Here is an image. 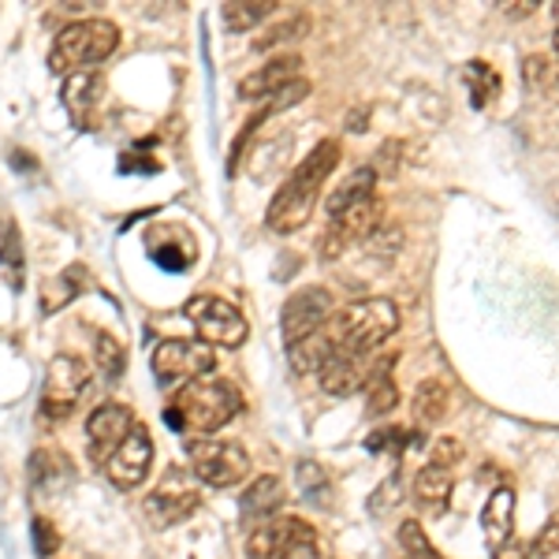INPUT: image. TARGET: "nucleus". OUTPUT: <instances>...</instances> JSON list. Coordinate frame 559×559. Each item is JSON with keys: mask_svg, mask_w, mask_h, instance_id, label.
Listing matches in <instances>:
<instances>
[{"mask_svg": "<svg viewBox=\"0 0 559 559\" xmlns=\"http://www.w3.org/2000/svg\"><path fill=\"white\" fill-rule=\"evenodd\" d=\"M552 49L559 52V26H556V34H552Z\"/></svg>", "mask_w": 559, "mask_h": 559, "instance_id": "obj_37", "label": "nucleus"}, {"mask_svg": "<svg viewBox=\"0 0 559 559\" xmlns=\"http://www.w3.org/2000/svg\"><path fill=\"white\" fill-rule=\"evenodd\" d=\"M530 556H534V548H530V540H522V537H511L508 545L492 548V559H530Z\"/></svg>", "mask_w": 559, "mask_h": 559, "instance_id": "obj_34", "label": "nucleus"}, {"mask_svg": "<svg viewBox=\"0 0 559 559\" xmlns=\"http://www.w3.org/2000/svg\"><path fill=\"white\" fill-rule=\"evenodd\" d=\"M530 548H534V552H537L540 559H552V556H559V511H556L552 519L545 522V530H540L537 540H534V545H530Z\"/></svg>", "mask_w": 559, "mask_h": 559, "instance_id": "obj_31", "label": "nucleus"}, {"mask_svg": "<svg viewBox=\"0 0 559 559\" xmlns=\"http://www.w3.org/2000/svg\"><path fill=\"white\" fill-rule=\"evenodd\" d=\"M321 332L329 336L332 355H377L400 332V306L392 299H381V295L377 299H358L332 313Z\"/></svg>", "mask_w": 559, "mask_h": 559, "instance_id": "obj_2", "label": "nucleus"}, {"mask_svg": "<svg viewBox=\"0 0 559 559\" xmlns=\"http://www.w3.org/2000/svg\"><path fill=\"white\" fill-rule=\"evenodd\" d=\"M198 508H202V485H198V477L191 471H183V466H168L165 477L153 485L146 503H142L150 526H157V530L179 526V522L191 519Z\"/></svg>", "mask_w": 559, "mask_h": 559, "instance_id": "obj_6", "label": "nucleus"}, {"mask_svg": "<svg viewBox=\"0 0 559 559\" xmlns=\"http://www.w3.org/2000/svg\"><path fill=\"white\" fill-rule=\"evenodd\" d=\"M90 384V366L75 355H57L49 362V373H45V388H41V414L52 421L68 418L75 411V403L83 400Z\"/></svg>", "mask_w": 559, "mask_h": 559, "instance_id": "obj_10", "label": "nucleus"}, {"mask_svg": "<svg viewBox=\"0 0 559 559\" xmlns=\"http://www.w3.org/2000/svg\"><path fill=\"white\" fill-rule=\"evenodd\" d=\"M400 545H403V552H407L403 559H444V556L437 552V548H432V540L426 537V530H421L414 519H407L400 526Z\"/></svg>", "mask_w": 559, "mask_h": 559, "instance_id": "obj_27", "label": "nucleus"}, {"mask_svg": "<svg viewBox=\"0 0 559 559\" xmlns=\"http://www.w3.org/2000/svg\"><path fill=\"white\" fill-rule=\"evenodd\" d=\"M284 500H287L284 481H280L276 474H261L247 485V489H242L239 508L247 519H265L269 522V519H276L280 508H284Z\"/></svg>", "mask_w": 559, "mask_h": 559, "instance_id": "obj_19", "label": "nucleus"}, {"mask_svg": "<svg viewBox=\"0 0 559 559\" xmlns=\"http://www.w3.org/2000/svg\"><path fill=\"white\" fill-rule=\"evenodd\" d=\"M400 500H403V477L392 474L388 481L377 485L373 496H369V511H373V515H384V511L400 508Z\"/></svg>", "mask_w": 559, "mask_h": 559, "instance_id": "obj_28", "label": "nucleus"}, {"mask_svg": "<svg viewBox=\"0 0 559 559\" xmlns=\"http://www.w3.org/2000/svg\"><path fill=\"white\" fill-rule=\"evenodd\" d=\"M242 411V392L231 381H221V377H205V381H191L168 400L165 407V421L176 432H210L224 429L231 418Z\"/></svg>", "mask_w": 559, "mask_h": 559, "instance_id": "obj_3", "label": "nucleus"}, {"mask_svg": "<svg viewBox=\"0 0 559 559\" xmlns=\"http://www.w3.org/2000/svg\"><path fill=\"white\" fill-rule=\"evenodd\" d=\"M306 34H310V15H306V12H292L287 20H280V23H273V26H265V34H258L254 49H258V52H265V49H276V45H284V41L306 38Z\"/></svg>", "mask_w": 559, "mask_h": 559, "instance_id": "obj_24", "label": "nucleus"}, {"mask_svg": "<svg viewBox=\"0 0 559 559\" xmlns=\"http://www.w3.org/2000/svg\"><path fill=\"white\" fill-rule=\"evenodd\" d=\"M545 64H548L545 57H526V86L534 83V75L545 79Z\"/></svg>", "mask_w": 559, "mask_h": 559, "instance_id": "obj_35", "label": "nucleus"}, {"mask_svg": "<svg viewBox=\"0 0 559 559\" xmlns=\"http://www.w3.org/2000/svg\"><path fill=\"white\" fill-rule=\"evenodd\" d=\"M94 362L108 381H116V377H123V369H128V350H123V344L116 336L97 332L94 336Z\"/></svg>", "mask_w": 559, "mask_h": 559, "instance_id": "obj_25", "label": "nucleus"}, {"mask_svg": "<svg viewBox=\"0 0 559 559\" xmlns=\"http://www.w3.org/2000/svg\"><path fill=\"white\" fill-rule=\"evenodd\" d=\"M183 318L194 324L198 340L210 344L213 350L216 347L236 350L247 344V336H250L247 318H242L228 299H221V295H194V299L183 306Z\"/></svg>", "mask_w": 559, "mask_h": 559, "instance_id": "obj_7", "label": "nucleus"}, {"mask_svg": "<svg viewBox=\"0 0 559 559\" xmlns=\"http://www.w3.org/2000/svg\"><path fill=\"white\" fill-rule=\"evenodd\" d=\"M216 369V350L202 340H160L153 350V377L165 388L205 381Z\"/></svg>", "mask_w": 559, "mask_h": 559, "instance_id": "obj_8", "label": "nucleus"}, {"mask_svg": "<svg viewBox=\"0 0 559 559\" xmlns=\"http://www.w3.org/2000/svg\"><path fill=\"white\" fill-rule=\"evenodd\" d=\"M384 224V202L381 198H369V202L355 205V210L329 216V228L321 231V258L324 261H336L344 258L350 247L366 242L373 236L377 228Z\"/></svg>", "mask_w": 559, "mask_h": 559, "instance_id": "obj_9", "label": "nucleus"}, {"mask_svg": "<svg viewBox=\"0 0 559 559\" xmlns=\"http://www.w3.org/2000/svg\"><path fill=\"white\" fill-rule=\"evenodd\" d=\"M134 429V414L123 403H102L86 421V444H90V459L97 466L108 463V455L128 440V432Z\"/></svg>", "mask_w": 559, "mask_h": 559, "instance_id": "obj_13", "label": "nucleus"}, {"mask_svg": "<svg viewBox=\"0 0 559 559\" xmlns=\"http://www.w3.org/2000/svg\"><path fill=\"white\" fill-rule=\"evenodd\" d=\"M503 12L515 15V20H522V15L537 12V4H534V0H515V4H503Z\"/></svg>", "mask_w": 559, "mask_h": 559, "instance_id": "obj_36", "label": "nucleus"}, {"mask_svg": "<svg viewBox=\"0 0 559 559\" xmlns=\"http://www.w3.org/2000/svg\"><path fill=\"white\" fill-rule=\"evenodd\" d=\"M280 559H321V552H318V534H302L299 540H292V545H287V552L280 556Z\"/></svg>", "mask_w": 559, "mask_h": 559, "instance_id": "obj_33", "label": "nucleus"}, {"mask_svg": "<svg viewBox=\"0 0 559 559\" xmlns=\"http://www.w3.org/2000/svg\"><path fill=\"white\" fill-rule=\"evenodd\" d=\"M310 522H302V519H269V522H261V526L250 534L247 540V556L250 559H280L287 552V545L292 540H299L302 534H310Z\"/></svg>", "mask_w": 559, "mask_h": 559, "instance_id": "obj_16", "label": "nucleus"}, {"mask_svg": "<svg viewBox=\"0 0 559 559\" xmlns=\"http://www.w3.org/2000/svg\"><path fill=\"white\" fill-rule=\"evenodd\" d=\"M452 492H455V481H452V471L444 466H421L414 474V500L426 515H444L448 503H452Z\"/></svg>", "mask_w": 559, "mask_h": 559, "instance_id": "obj_18", "label": "nucleus"}, {"mask_svg": "<svg viewBox=\"0 0 559 559\" xmlns=\"http://www.w3.org/2000/svg\"><path fill=\"white\" fill-rule=\"evenodd\" d=\"M0 261H8V269H12V284L20 287L23 247H20V231H15V224H8V228H4V242H0Z\"/></svg>", "mask_w": 559, "mask_h": 559, "instance_id": "obj_30", "label": "nucleus"}, {"mask_svg": "<svg viewBox=\"0 0 559 559\" xmlns=\"http://www.w3.org/2000/svg\"><path fill=\"white\" fill-rule=\"evenodd\" d=\"M395 407H400V388H395L392 377H381L366 388V414L369 418H388Z\"/></svg>", "mask_w": 559, "mask_h": 559, "instance_id": "obj_26", "label": "nucleus"}, {"mask_svg": "<svg viewBox=\"0 0 559 559\" xmlns=\"http://www.w3.org/2000/svg\"><path fill=\"white\" fill-rule=\"evenodd\" d=\"M299 79H302V57L287 52V57L269 60V64H261L254 75L242 79V83H239V97H242V102H265V97L280 94L284 86L299 83Z\"/></svg>", "mask_w": 559, "mask_h": 559, "instance_id": "obj_15", "label": "nucleus"}, {"mask_svg": "<svg viewBox=\"0 0 559 559\" xmlns=\"http://www.w3.org/2000/svg\"><path fill=\"white\" fill-rule=\"evenodd\" d=\"M273 12H276L273 0H242V4L236 0V4H224L221 15H224V26H228V31L247 34L265 20H273Z\"/></svg>", "mask_w": 559, "mask_h": 559, "instance_id": "obj_23", "label": "nucleus"}, {"mask_svg": "<svg viewBox=\"0 0 559 559\" xmlns=\"http://www.w3.org/2000/svg\"><path fill=\"white\" fill-rule=\"evenodd\" d=\"M150 466H153V437H150V429L142 426V421H134L128 440H123V444L108 455L105 474H108V481H112V489L131 492L150 477Z\"/></svg>", "mask_w": 559, "mask_h": 559, "instance_id": "obj_12", "label": "nucleus"}, {"mask_svg": "<svg viewBox=\"0 0 559 559\" xmlns=\"http://www.w3.org/2000/svg\"><path fill=\"white\" fill-rule=\"evenodd\" d=\"M34 540H38V556H52L60 548V534L52 530V522L49 519H34Z\"/></svg>", "mask_w": 559, "mask_h": 559, "instance_id": "obj_32", "label": "nucleus"}, {"mask_svg": "<svg viewBox=\"0 0 559 559\" xmlns=\"http://www.w3.org/2000/svg\"><path fill=\"white\" fill-rule=\"evenodd\" d=\"M336 313L332 306V292L329 287H299L295 295H287L284 310H280V332H284V344H299V340L313 336V332L324 329V321Z\"/></svg>", "mask_w": 559, "mask_h": 559, "instance_id": "obj_11", "label": "nucleus"}, {"mask_svg": "<svg viewBox=\"0 0 559 559\" xmlns=\"http://www.w3.org/2000/svg\"><path fill=\"white\" fill-rule=\"evenodd\" d=\"M448 407H452V388L444 381H437V377L421 381L411 400V411H414V421H418V426H437V421H444Z\"/></svg>", "mask_w": 559, "mask_h": 559, "instance_id": "obj_21", "label": "nucleus"}, {"mask_svg": "<svg viewBox=\"0 0 559 559\" xmlns=\"http://www.w3.org/2000/svg\"><path fill=\"white\" fill-rule=\"evenodd\" d=\"M463 459H466L463 440H455V437L432 440V452H429V463H432V466H444V471H452V466H459Z\"/></svg>", "mask_w": 559, "mask_h": 559, "instance_id": "obj_29", "label": "nucleus"}, {"mask_svg": "<svg viewBox=\"0 0 559 559\" xmlns=\"http://www.w3.org/2000/svg\"><path fill=\"white\" fill-rule=\"evenodd\" d=\"M481 534L489 540V552L515 537V489H511V485L492 489L489 503H485V511H481Z\"/></svg>", "mask_w": 559, "mask_h": 559, "instance_id": "obj_17", "label": "nucleus"}, {"mask_svg": "<svg viewBox=\"0 0 559 559\" xmlns=\"http://www.w3.org/2000/svg\"><path fill=\"white\" fill-rule=\"evenodd\" d=\"M287 358H292V369L295 373H321V366L332 358V344L324 332H313V336L299 340V344L287 347Z\"/></svg>", "mask_w": 559, "mask_h": 559, "instance_id": "obj_22", "label": "nucleus"}, {"mask_svg": "<svg viewBox=\"0 0 559 559\" xmlns=\"http://www.w3.org/2000/svg\"><path fill=\"white\" fill-rule=\"evenodd\" d=\"M187 459L198 485H210V489H236L250 477V452L236 440L198 437L187 444Z\"/></svg>", "mask_w": 559, "mask_h": 559, "instance_id": "obj_5", "label": "nucleus"}, {"mask_svg": "<svg viewBox=\"0 0 559 559\" xmlns=\"http://www.w3.org/2000/svg\"><path fill=\"white\" fill-rule=\"evenodd\" d=\"M105 75L102 71H75V75H68L64 83V108L68 116L75 120V128H97V120H102V108H105Z\"/></svg>", "mask_w": 559, "mask_h": 559, "instance_id": "obj_14", "label": "nucleus"}, {"mask_svg": "<svg viewBox=\"0 0 559 559\" xmlns=\"http://www.w3.org/2000/svg\"><path fill=\"white\" fill-rule=\"evenodd\" d=\"M556 20H559V4H556Z\"/></svg>", "mask_w": 559, "mask_h": 559, "instance_id": "obj_38", "label": "nucleus"}, {"mask_svg": "<svg viewBox=\"0 0 559 559\" xmlns=\"http://www.w3.org/2000/svg\"><path fill=\"white\" fill-rule=\"evenodd\" d=\"M120 45V31L108 20H79L57 34L49 49V68L57 75H75V71H94L108 60Z\"/></svg>", "mask_w": 559, "mask_h": 559, "instance_id": "obj_4", "label": "nucleus"}, {"mask_svg": "<svg viewBox=\"0 0 559 559\" xmlns=\"http://www.w3.org/2000/svg\"><path fill=\"white\" fill-rule=\"evenodd\" d=\"M340 142L336 139H321L299 165L292 168V176L280 183V191L273 194L269 202V213H265V224L276 231V236H292L299 231L310 213L318 210V198H321V187L329 183V176L336 173L340 165Z\"/></svg>", "mask_w": 559, "mask_h": 559, "instance_id": "obj_1", "label": "nucleus"}, {"mask_svg": "<svg viewBox=\"0 0 559 559\" xmlns=\"http://www.w3.org/2000/svg\"><path fill=\"white\" fill-rule=\"evenodd\" d=\"M369 198H377V168H355V173H347L344 179L336 183V191L329 194V216H340L347 210H355V205L369 202Z\"/></svg>", "mask_w": 559, "mask_h": 559, "instance_id": "obj_20", "label": "nucleus"}]
</instances>
